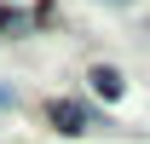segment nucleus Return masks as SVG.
Returning a JSON list of instances; mask_svg holds the SVG:
<instances>
[{"mask_svg": "<svg viewBox=\"0 0 150 144\" xmlns=\"http://www.w3.org/2000/svg\"><path fill=\"white\" fill-rule=\"evenodd\" d=\"M87 81H93V92H98V98H121V92H127L121 69H110V64H93V69H87Z\"/></svg>", "mask_w": 150, "mask_h": 144, "instance_id": "2", "label": "nucleus"}, {"mask_svg": "<svg viewBox=\"0 0 150 144\" xmlns=\"http://www.w3.org/2000/svg\"><path fill=\"white\" fill-rule=\"evenodd\" d=\"M12 104H18V92H12V87H0V109H12Z\"/></svg>", "mask_w": 150, "mask_h": 144, "instance_id": "3", "label": "nucleus"}, {"mask_svg": "<svg viewBox=\"0 0 150 144\" xmlns=\"http://www.w3.org/2000/svg\"><path fill=\"white\" fill-rule=\"evenodd\" d=\"M104 6H133V0H104Z\"/></svg>", "mask_w": 150, "mask_h": 144, "instance_id": "4", "label": "nucleus"}, {"mask_svg": "<svg viewBox=\"0 0 150 144\" xmlns=\"http://www.w3.org/2000/svg\"><path fill=\"white\" fill-rule=\"evenodd\" d=\"M46 121H52L58 133H81V127H104V121H98V109H93V104H81V98H52V104H46Z\"/></svg>", "mask_w": 150, "mask_h": 144, "instance_id": "1", "label": "nucleus"}]
</instances>
